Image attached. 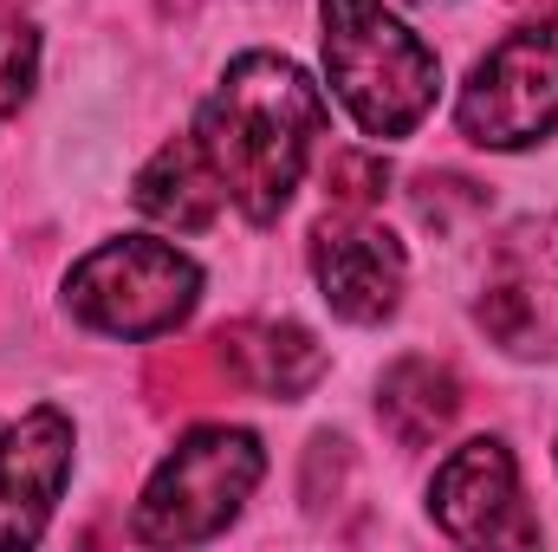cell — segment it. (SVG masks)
I'll use <instances>...</instances> for the list:
<instances>
[{
  "mask_svg": "<svg viewBox=\"0 0 558 552\" xmlns=\"http://www.w3.org/2000/svg\"><path fill=\"white\" fill-rule=\"evenodd\" d=\"M318 124H325L318 85L279 52H247L208 92V105L195 118V149L215 169L221 195L247 221L267 228L299 189V169H305Z\"/></svg>",
  "mask_w": 558,
  "mask_h": 552,
  "instance_id": "obj_1",
  "label": "cell"
},
{
  "mask_svg": "<svg viewBox=\"0 0 558 552\" xmlns=\"http://www.w3.org/2000/svg\"><path fill=\"white\" fill-rule=\"evenodd\" d=\"M325 72L364 137H410L435 105V52L384 0H325Z\"/></svg>",
  "mask_w": 558,
  "mask_h": 552,
  "instance_id": "obj_2",
  "label": "cell"
},
{
  "mask_svg": "<svg viewBox=\"0 0 558 552\" xmlns=\"http://www.w3.org/2000/svg\"><path fill=\"white\" fill-rule=\"evenodd\" d=\"M260 475H267L260 435L228 429V422L189 429L162 455V468L149 475V488H143L137 540L143 547H195V540H215L247 507V494L260 488Z\"/></svg>",
  "mask_w": 558,
  "mask_h": 552,
  "instance_id": "obj_3",
  "label": "cell"
},
{
  "mask_svg": "<svg viewBox=\"0 0 558 552\" xmlns=\"http://www.w3.org/2000/svg\"><path fill=\"white\" fill-rule=\"evenodd\" d=\"M195 299H202L195 261L175 254L169 241H137V235L105 241L65 279L72 319H85L105 338H162L195 312Z\"/></svg>",
  "mask_w": 558,
  "mask_h": 552,
  "instance_id": "obj_4",
  "label": "cell"
},
{
  "mask_svg": "<svg viewBox=\"0 0 558 552\" xmlns=\"http://www.w3.org/2000/svg\"><path fill=\"white\" fill-rule=\"evenodd\" d=\"M461 137L481 149H526L558 124V13L520 20L461 85Z\"/></svg>",
  "mask_w": 558,
  "mask_h": 552,
  "instance_id": "obj_5",
  "label": "cell"
},
{
  "mask_svg": "<svg viewBox=\"0 0 558 552\" xmlns=\"http://www.w3.org/2000/svg\"><path fill=\"white\" fill-rule=\"evenodd\" d=\"M474 319L513 358H558V221L553 215L513 221L494 241Z\"/></svg>",
  "mask_w": 558,
  "mask_h": 552,
  "instance_id": "obj_6",
  "label": "cell"
},
{
  "mask_svg": "<svg viewBox=\"0 0 558 552\" xmlns=\"http://www.w3.org/2000/svg\"><path fill=\"white\" fill-rule=\"evenodd\" d=\"M428 514L461 547H533L539 540V520L526 514V494H520V468H513L507 442H494V435L461 442L435 468Z\"/></svg>",
  "mask_w": 558,
  "mask_h": 552,
  "instance_id": "obj_7",
  "label": "cell"
},
{
  "mask_svg": "<svg viewBox=\"0 0 558 552\" xmlns=\"http://www.w3.org/2000/svg\"><path fill=\"white\" fill-rule=\"evenodd\" d=\"M312 274H318V292L338 319L377 325V319L397 312L410 261H403V241L390 228H377L364 215H331L312 235Z\"/></svg>",
  "mask_w": 558,
  "mask_h": 552,
  "instance_id": "obj_8",
  "label": "cell"
},
{
  "mask_svg": "<svg viewBox=\"0 0 558 552\" xmlns=\"http://www.w3.org/2000/svg\"><path fill=\"white\" fill-rule=\"evenodd\" d=\"M72 475V422L26 410L0 429V547H33Z\"/></svg>",
  "mask_w": 558,
  "mask_h": 552,
  "instance_id": "obj_9",
  "label": "cell"
},
{
  "mask_svg": "<svg viewBox=\"0 0 558 552\" xmlns=\"http://www.w3.org/2000/svg\"><path fill=\"white\" fill-rule=\"evenodd\" d=\"M228 371L260 397H305L325 377V351L305 325H234L215 338Z\"/></svg>",
  "mask_w": 558,
  "mask_h": 552,
  "instance_id": "obj_10",
  "label": "cell"
},
{
  "mask_svg": "<svg viewBox=\"0 0 558 552\" xmlns=\"http://www.w3.org/2000/svg\"><path fill=\"white\" fill-rule=\"evenodd\" d=\"M221 202H228V195H221L215 169L202 163L195 137L162 143V149L149 156V169L137 176V208L149 221H162V228H182V235L208 228V221L221 215Z\"/></svg>",
  "mask_w": 558,
  "mask_h": 552,
  "instance_id": "obj_11",
  "label": "cell"
},
{
  "mask_svg": "<svg viewBox=\"0 0 558 552\" xmlns=\"http://www.w3.org/2000/svg\"><path fill=\"white\" fill-rule=\"evenodd\" d=\"M454 410H461V384H454L448 364H435V358H403V364L384 371L377 416H384V429H390L403 448H428V442L454 422Z\"/></svg>",
  "mask_w": 558,
  "mask_h": 552,
  "instance_id": "obj_12",
  "label": "cell"
},
{
  "mask_svg": "<svg viewBox=\"0 0 558 552\" xmlns=\"http://www.w3.org/2000/svg\"><path fill=\"white\" fill-rule=\"evenodd\" d=\"M33 79H39V33L20 7L0 0V118H13L33 98Z\"/></svg>",
  "mask_w": 558,
  "mask_h": 552,
  "instance_id": "obj_13",
  "label": "cell"
}]
</instances>
